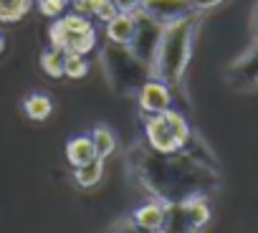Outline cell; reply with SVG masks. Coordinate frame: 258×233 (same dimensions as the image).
<instances>
[{
  "mask_svg": "<svg viewBox=\"0 0 258 233\" xmlns=\"http://www.w3.org/2000/svg\"><path fill=\"white\" fill-rule=\"evenodd\" d=\"M228 79L230 84L240 86V89H250L258 86V38L250 43V48L228 69Z\"/></svg>",
  "mask_w": 258,
  "mask_h": 233,
  "instance_id": "9",
  "label": "cell"
},
{
  "mask_svg": "<svg viewBox=\"0 0 258 233\" xmlns=\"http://www.w3.org/2000/svg\"><path fill=\"white\" fill-rule=\"evenodd\" d=\"M101 178H104V160L101 157H96L81 167H74V183L79 188H94L101 183Z\"/></svg>",
  "mask_w": 258,
  "mask_h": 233,
  "instance_id": "15",
  "label": "cell"
},
{
  "mask_svg": "<svg viewBox=\"0 0 258 233\" xmlns=\"http://www.w3.org/2000/svg\"><path fill=\"white\" fill-rule=\"evenodd\" d=\"M89 135H91V140H94L96 157L109 160V157L116 152V135H114V130H111V127H106V125H96Z\"/></svg>",
  "mask_w": 258,
  "mask_h": 233,
  "instance_id": "14",
  "label": "cell"
},
{
  "mask_svg": "<svg viewBox=\"0 0 258 233\" xmlns=\"http://www.w3.org/2000/svg\"><path fill=\"white\" fill-rule=\"evenodd\" d=\"M132 220L145 228V230H152V233H160L162 228V220H165V203L162 200H150V203H142L132 210Z\"/></svg>",
  "mask_w": 258,
  "mask_h": 233,
  "instance_id": "11",
  "label": "cell"
},
{
  "mask_svg": "<svg viewBox=\"0 0 258 233\" xmlns=\"http://www.w3.org/2000/svg\"><path fill=\"white\" fill-rule=\"evenodd\" d=\"M48 41L53 48H61L63 53H81L89 56L91 51H96L99 43V31L94 26L91 18L79 16V13H63L61 18H56L48 28Z\"/></svg>",
  "mask_w": 258,
  "mask_h": 233,
  "instance_id": "4",
  "label": "cell"
},
{
  "mask_svg": "<svg viewBox=\"0 0 258 233\" xmlns=\"http://www.w3.org/2000/svg\"><path fill=\"white\" fill-rule=\"evenodd\" d=\"M69 6H71V0H36L38 13H41L43 18H51V21L61 18Z\"/></svg>",
  "mask_w": 258,
  "mask_h": 233,
  "instance_id": "19",
  "label": "cell"
},
{
  "mask_svg": "<svg viewBox=\"0 0 258 233\" xmlns=\"http://www.w3.org/2000/svg\"><path fill=\"white\" fill-rule=\"evenodd\" d=\"M3 48H6V38H3V33H0V53H3Z\"/></svg>",
  "mask_w": 258,
  "mask_h": 233,
  "instance_id": "25",
  "label": "cell"
},
{
  "mask_svg": "<svg viewBox=\"0 0 258 233\" xmlns=\"http://www.w3.org/2000/svg\"><path fill=\"white\" fill-rule=\"evenodd\" d=\"M111 3L116 6V11H119V13H137L142 0H111Z\"/></svg>",
  "mask_w": 258,
  "mask_h": 233,
  "instance_id": "24",
  "label": "cell"
},
{
  "mask_svg": "<svg viewBox=\"0 0 258 233\" xmlns=\"http://www.w3.org/2000/svg\"><path fill=\"white\" fill-rule=\"evenodd\" d=\"M200 28V13L185 16L175 23L162 26L152 64H150V76L167 84L170 89H177L185 79V71L192 61L195 51V36Z\"/></svg>",
  "mask_w": 258,
  "mask_h": 233,
  "instance_id": "1",
  "label": "cell"
},
{
  "mask_svg": "<svg viewBox=\"0 0 258 233\" xmlns=\"http://www.w3.org/2000/svg\"><path fill=\"white\" fill-rule=\"evenodd\" d=\"M225 0H190V6H192V11L195 13H208V11H215L218 6H223Z\"/></svg>",
  "mask_w": 258,
  "mask_h": 233,
  "instance_id": "22",
  "label": "cell"
},
{
  "mask_svg": "<svg viewBox=\"0 0 258 233\" xmlns=\"http://www.w3.org/2000/svg\"><path fill=\"white\" fill-rule=\"evenodd\" d=\"M86 74H89V61H86V56H81V53H66L63 76L79 81V79H84Z\"/></svg>",
  "mask_w": 258,
  "mask_h": 233,
  "instance_id": "18",
  "label": "cell"
},
{
  "mask_svg": "<svg viewBox=\"0 0 258 233\" xmlns=\"http://www.w3.org/2000/svg\"><path fill=\"white\" fill-rule=\"evenodd\" d=\"M71 11L79 13V16L91 18V13H94V0H71Z\"/></svg>",
  "mask_w": 258,
  "mask_h": 233,
  "instance_id": "23",
  "label": "cell"
},
{
  "mask_svg": "<svg viewBox=\"0 0 258 233\" xmlns=\"http://www.w3.org/2000/svg\"><path fill=\"white\" fill-rule=\"evenodd\" d=\"M66 160L71 162V167H81L91 160H96V147L91 135H76L66 142Z\"/></svg>",
  "mask_w": 258,
  "mask_h": 233,
  "instance_id": "12",
  "label": "cell"
},
{
  "mask_svg": "<svg viewBox=\"0 0 258 233\" xmlns=\"http://www.w3.org/2000/svg\"><path fill=\"white\" fill-rule=\"evenodd\" d=\"M137 13H116L111 21L104 23V38L106 43L114 46H132L135 36H137Z\"/></svg>",
  "mask_w": 258,
  "mask_h": 233,
  "instance_id": "10",
  "label": "cell"
},
{
  "mask_svg": "<svg viewBox=\"0 0 258 233\" xmlns=\"http://www.w3.org/2000/svg\"><path fill=\"white\" fill-rule=\"evenodd\" d=\"M140 13L167 26V23H175L185 16H192V6L190 0H142L140 3Z\"/></svg>",
  "mask_w": 258,
  "mask_h": 233,
  "instance_id": "6",
  "label": "cell"
},
{
  "mask_svg": "<svg viewBox=\"0 0 258 233\" xmlns=\"http://www.w3.org/2000/svg\"><path fill=\"white\" fill-rule=\"evenodd\" d=\"M116 13H119V11H116V6L111 3V0H94L91 21H101V23H106V21H111Z\"/></svg>",
  "mask_w": 258,
  "mask_h": 233,
  "instance_id": "20",
  "label": "cell"
},
{
  "mask_svg": "<svg viewBox=\"0 0 258 233\" xmlns=\"http://www.w3.org/2000/svg\"><path fill=\"white\" fill-rule=\"evenodd\" d=\"M36 8V0H0V23H18Z\"/></svg>",
  "mask_w": 258,
  "mask_h": 233,
  "instance_id": "16",
  "label": "cell"
},
{
  "mask_svg": "<svg viewBox=\"0 0 258 233\" xmlns=\"http://www.w3.org/2000/svg\"><path fill=\"white\" fill-rule=\"evenodd\" d=\"M111 233H152V230L140 228V225L132 220V215H126V218H121V220H116V223L111 225Z\"/></svg>",
  "mask_w": 258,
  "mask_h": 233,
  "instance_id": "21",
  "label": "cell"
},
{
  "mask_svg": "<svg viewBox=\"0 0 258 233\" xmlns=\"http://www.w3.org/2000/svg\"><path fill=\"white\" fill-rule=\"evenodd\" d=\"M213 218L210 203L203 193L165 203V220L160 233H200Z\"/></svg>",
  "mask_w": 258,
  "mask_h": 233,
  "instance_id": "5",
  "label": "cell"
},
{
  "mask_svg": "<svg viewBox=\"0 0 258 233\" xmlns=\"http://www.w3.org/2000/svg\"><path fill=\"white\" fill-rule=\"evenodd\" d=\"M99 61L104 66V74L111 84V89L121 94H137L145 81H150V64L137 59L129 46H114L106 43L99 53Z\"/></svg>",
  "mask_w": 258,
  "mask_h": 233,
  "instance_id": "2",
  "label": "cell"
},
{
  "mask_svg": "<svg viewBox=\"0 0 258 233\" xmlns=\"http://www.w3.org/2000/svg\"><path fill=\"white\" fill-rule=\"evenodd\" d=\"M137 104L140 109L150 116V114H160L165 109L172 106V89L157 79H150L145 81V86L137 91Z\"/></svg>",
  "mask_w": 258,
  "mask_h": 233,
  "instance_id": "8",
  "label": "cell"
},
{
  "mask_svg": "<svg viewBox=\"0 0 258 233\" xmlns=\"http://www.w3.org/2000/svg\"><path fill=\"white\" fill-rule=\"evenodd\" d=\"M23 114L31 122H46L53 114V99L43 91H31L23 99Z\"/></svg>",
  "mask_w": 258,
  "mask_h": 233,
  "instance_id": "13",
  "label": "cell"
},
{
  "mask_svg": "<svg viewBox=\"0 0 258 233\" xmlns=\"http://www.w3.org/2000/svg\"><path fill=\"white\" fill-rule=\"evenodd\" d=\"M63 61H66V53L61 48H53L48 46L46 51H41V71L51 79H61L63 76Z\"/></svg>",
  "mask_w": 258,
  "mask_h": 233,
  "instance_id": "17",
  "label": "cell"
},
{
  "mask_svg": "<svg viewBox=\"0 0 258 233\" xmlns=\"http://www.w3.org/2000/svg\"><path fill=\"white\" fill-rule=\"evenodd\" d=\"M192 137L190 122L177 109H165L160 114H150L145 120V140L152 152L157 155H175L187 147Z\"/></svg>",
  "mask_w": 258,
  "mask_h": 233,
  "instance_id": "3",
  "label": "cell"
},
{
  "mask_svg": "<svg viewBox=\"0 0 258 233\" xmlns=\"http://www.w3.org/2000/svg\"><path fill=\"white\" fill-rule=\"evenodd\" d=\"M137 18H140V23H137V36H135V41H132V46H129V48H132V53H135L137 59H142L145 64H152V56H155L160 33H162V23H157V21L142 16L140 11H137Z\"/></svg>",
  "mask_w": 258,
  "mask_h": 233,
  "instance_id": "7",
  "label": "cell"
}]
</instances>
